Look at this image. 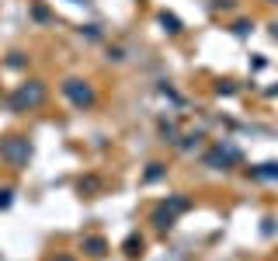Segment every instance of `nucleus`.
I'll use <instances>...</instances> for the list:
<instances>
[{
    "label": "nucleus",
    "instance_id": "obj_3",
    "mask_svg": "<svg viewBox=\"0 0 278 261\" xmlns=\"http://www.w3.org/2000/svg\"><path fill=\"white\" fill-rule=\"evenodd\" d=\"M275 4H278V0H275Z\"/></svg>",
    "mask_w": 278,
    "mask_h": 261
},
{
    "label": "nucleus",
    "instance_id": "obj_2",
    "mask_svg": "<svg viewBox=\"0 0 278 261\" xmlns=\"http://www.w3.org/2000/svg\"><path fill=\"white\" fill-rule=\"evenodd\" d=\"M258 178H278V164H264L261 171H254Z\"/></svg>",
    "mask_w": 278,
    "mask_h": 261
},
{
    "label": "nucleus",
    "instance_id": "obj_1",
    "mask_svg": "<svg viewBox=\"0 0 278 261\" xmlns=\"http://www.w3.org/2000/svg\"><path fill=\"white\" fill-rule=\"evenodd\" d=\"M66 94L77 101V105H91V98H94V94H91V87H80V81L66 84Z\"/></svg>",
    "mask_w": 278,
    "mask_h": 261
}]
</instances>
